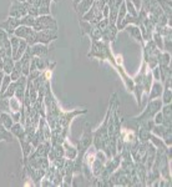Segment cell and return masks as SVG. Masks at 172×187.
<instances>
[{"mask_svg": "<svg viewBox=\"0 0 172 187\" xmlns=\"http://www.w3.org/2000/svg\"><path fill=\"white\" fill-rule=\"evenodd\" d=\"M13 132L14 134H16L19 137H20V140H24V136H25V131H24V128L19 125V124H16L14 127H13Z\"/></svg>", "mask_w": 172, "mask_h": 187, "instance_id": "cell-1", "label": "cell"}, {"mask_svg": "<svg viewBox=\"0 0 172 187\" xmlns=\"http://www.w3.org/2000/svg\"><path fill=\"white\" fill-rule=\"evenodd\" d=\"M0 119H2V125L5 126L6 128H10V127L13 126V122H11V119H10L9 115H6V114H2Z\"/></svg>", "mask_w": 172, "mask_h": 187, "instance_id": "cell-2", "label": "cell"}, {"mask_svg": "<svg viewBox=\"0 0 172 187\" xmlns=\"http://www.w3.org/2000/svg\"><path fill=\"white\" fill-rule=\"evenodd\" d=\"M9 105H10V110H13L15 112H17L19 110H20V105H19V102H17L16 99H10Z\"/></svg>", "mask_w": 172, "mask_h": 187, "instance_id": "cell-3", "label": "cell"}, {"mask_svg": "<svg viewBox=\"0 0 172 187\" xmlns=\"http://www.w3.org/2000/svg\"><path fill=\"white\" fill-rule=\"evenodd\" d=\"M2 137H5V139H8V141H11V135L6 134V131L4 130V126L0 124V139Z\"/></svg>", "mask_w": 172, "mask_h": 187, "instance_id": "cell-4", "label": "cell"}, {"mask_svg": "<svg viewBox=\"0 0 172 187\" xmlns=\"http://www.w3.org/2000/svg\"><path fill=\"white\" fill-rule=\"evenodd\" d=\"M159 89H161V86L159 85V84H156L155 86H154V92L151 94V96H150V99H152V97H156V96H159L161 92H159Z\"/></svg>", "mask_w": 172, "mask_h": 187, "instance_id": "cell-5", "label": "cell"}, {"mask_svg": "<svg viewBox=\"0 0 172 187\" xmlns=\"http://www.w3.org/2000/svg\"><path fill=\"white\" fill-rule=\"evenodd\" d=\"M156 124H162V115L161 114H159L156 116Z\"/></svg>", "mask_w": 172, "mask_h": 187, "instance_id": "cell-6", "label": "cell"}]
</instances>
